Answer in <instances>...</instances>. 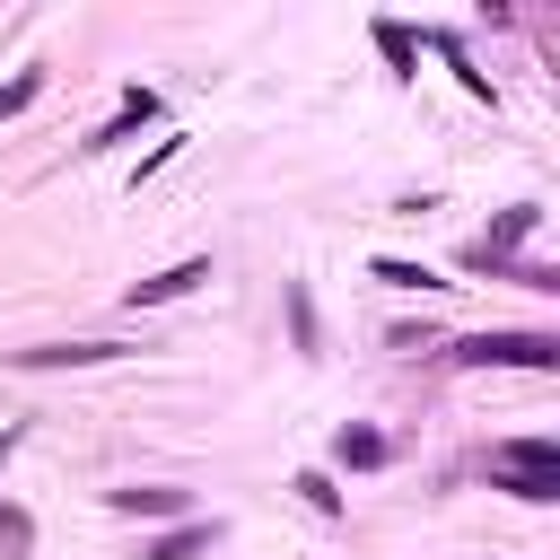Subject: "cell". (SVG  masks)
<instances>
[{"label":"cell","instance_id":"4fadbf2b","mask_svg":"<svg viewBox=\"0 0 560 560\" xmlns=\"http://www.w3.org/2000/svg\"><path fill=\"white\" fill-rule=\"evenodd\" d=\"M18 438H26V429H0V464H9V455H18Z\"/></svg>","mask_w":560,"mask_h":560},{"label":"cell","instance_id":"277c9868","mask_svg":"<svg viewBox=\"0 0 560 560\" xmlns=\"http://www.w3.org/2000/svg\"><path fill=\"white\" fill-rule=\"evenodd\" d=\"M201 280H210V262H201V254H192V262H166L158 280H140V289H131V306H166V298H184V289H201Z\"/></svg>","mask_w":560,"mask_h":560},{"label":"cell","instance_id":"8fae6325","mask_svg":"<svg viewBox=\"0 0 560 560\" xmlns=\"http://www.w3.org/2000/svg\"><path fill=\"white\" fill-rule=\"evenodd\" d=\"M298 490H306V508H315V516H341V490H332L324 472H298Z\"/></svg>","mask_w":560,"mask_h":560},{"label":"cell","instance_id":"30bf717a","mask_svg":"<svg viewBox=\"0 0 560 560\" xmlns=\"http://www.w3.org/2000/svg\"><path fill=\"white\" fill-rule=\"evenodd\" d=\"M376 280H385V289H429V271H420V262H402V254H385V262H376Z\"/></svg>","mask_w":560,"mask_h":560},{"label":"cell","instance_id":"8992f818","mask_svg":"<svg viewBox=\"0 0 560 560\" xmlns=\"http://www.w3.org/2000/svg\"><path fill=\"white\" fill-rule=\"evenodd\" d=\"M114 516H184V490H105Z\"/></svg>","mask_w":560,"mask_h":560},{"label":"cell","instance_id":"5b68a950","mask_svg":"<svg viewBox=\"0 0 560 560\" xmlns=\"http://www.w3.org/2000/svg\"><path fill=\"white\" fill-rule=\"evenodd\" d=\"M201 542H219V516H184V525H175V534H158L140 560H192Z\"/></svg>","mask_w":560,"mask_h":560},{"label":"cell","instance_id":"3957f363","mask_svg":"<svg viewBox=\"0 0 560 560\" xmlns=\"http://www.w3.org/2000/svg\"><path fill=\"white\" fill-rule=\"evenodd\" d=\"M114 359H131V350H122V341H44V350H18L26 376H52V368H114Z\"/></svg>","mask_w":560,"mask_h":560},{"label":"cell","instance_id":"7c38bea8","mask_svg":"<svg viewBox=\"0 0 560 560\" xmlns=\"http://www.w3.org/2000/svg\"><path fill=\"white\" fill-rule=\"evenodd\" d=\"M0 542H9V551H26V542H35V525H26L18 508H0Z\"/></svg>","mask_w":560,"mask_h":560},{"label":"cell","instance_id":"7a4b0ae2","mask_svg":"<svg viewBox=\"0 0 560 560\" xmlns=\"http://www.w3.org/2000/svg\"><path fill=\"white\" fill-rule=\"evenodd\" d=\"M455 359L464 368H551L560 341L551 332H472V341H455Z\"/></svg>","mask_w":560,"mask_h":560},{"label":"cell","instance_id":"52a82bcc","mask_svg":"<svg viewBox=\"0 0 560 560\" xmlns=\"http://www.w3.org/2000/svg\"><path fill=\"white\" fill-rule=\"evenodd\" d=\"M149 114H158V96H149V88H131V96H122V114H114V122H105V131H96L88 149H114V140H122L131 122H149Z\"/></svg>","mask_w":560,"mask_h":560},{"label":"cell","instance_id":"9c48e42d","mask_svg":"<svg viewBox=\"0 0 560 560\" xmlns=\"http://www.w3.org/2000/svg\"><path fill=\"white\" fill-rule=\"evenodd\" d=\"M35 96H44V70H18V79L0 88V122H9V114H26Z\"/></svg>","mask_w":560,"mask_h":560},{"label":"cell","instance_id":"ba28073f","mask_svg":"<svg viewBox=\"0 0 560 560\" xmlns=\"http://www.w3.org/2000/svg\"><path fill=\"white\" fill-rule=\"evenodd\" d=\"M332 455L368 472V464H385V438H376V429H341V438H332Z\"/></svg>","mask_w":560,"mask_h":560},{"label":"cell","instance_id":"6da1fadb","mask_svg":"<svg viewBox=\"0 0 560 560\" xmlns=\"http://www.w3.org/2000/svg\"><path fill=\"white\" fill-rule=\"evenodd\" d=\"M490 472H499L516 499H560V446H551V438H508V446H490Z\"/></svg>","mask_w":560,"mask_h":560}]
</instances>
